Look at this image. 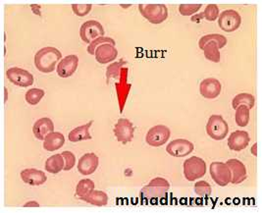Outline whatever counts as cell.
<instances>
[{
  "label": "cell",
  "mask_w": 262,
  "mask_h": 213,
  "mask_svg": "<svg viewBox=\"0 0 262 213\" xmlns=\"http://www.w3.org/2000/svg\"><path fill=\"white\" fill-rule=\"evenodd\" d=\"M139 11L151 24H161L168 18V9L163 4H140Z\"/></svg>",
  "instance_id": "cell-3"
},
{
  "label": "cell",
  "mask_w": 262,
  "mask_h": 213,
  "mask_svg": "<svg viewBox=\"0 0 262 213\" xmlns=\"http://www.w3.org/2000/svg\"><path fill=\"white\" fill-rule=\"evenodd\" d=\"M93 9V5L91 4H73L72 5V10L75 15L79 16V17H84L86 16L89 13L92 11Z\"/></svg>",
  "instance_id": "cell-37"
},
{
  "label": "cell",
  "mask_w": 262,
  "mask_h": 213,
  "mask_svg": "<svg viewBox=\"0 0 262 213\" xmlns=\"http://www.w3.org/2000/svg\"><path fill=\"white\" fill-rule=\"evenodd\" d=\"M127 62L124 59H120L118 62H114L111 65H109L106 70V83H109L111 79H118L121 74V70L124 68V65H126Z\"/></svg>",
  "instance_id": "cell-29"
},
{
  "label": "cell",
  "mask_w": 262,
  "mask_h": 213,
  "mask_svg": "<svg viewBox=\"0 0 262 213\" xmlns=\"http://www.w3.org/2000/svg\"><path fill=\"white\" fill-rule=\"evenodd\" d=\"M6 76L11 83L21 88H28L34 84L33 74L22 68H18V67L9 68L6 72Z\"/></svg>",
  "instance_id": "cell-10"
},
{
  "label": "cell",
  "mask_w": 262,
  "mask_h": 213,
  "mask_svg": "<svg viewBox=\"0 0 262 213\" xmlns=\"http://www.w3.org/2000/svg\"><path fill=\"white\" fill-rule=\"evenodd\" d=\"M201 8V4H182L179 6V12L182 16H192Z\"/></svg>",
  "instance_id": "cell-36"
},
{
  "label": "cell",
  "mask_w": 262,
  "mask_h": 213,
  "mask_svg": "<svg viewBox=\"0 0 262 213\" xmlns=\"http://www.w3.org/2000/svg\"><path fill=\"white\" fill-rule=\"evenodd\" d=\"M103 26L96 20L84 22L80 28V36L83 42L91 44L99 36H104Z\"/></svg>",
  "instance_id": "cell-8"
},
{
  "label": "cell",
  "mask_w": 262,
  "mask_h": 213,
  "mask_svg": "<svg viewBox=\"0 0 262 213\" xmlns=\"http://www.w3.org/2000/svg\"><path fill=\"white\" fill-rule=\"evenodd\" d=\"M204 18V15L203 13H198V14H194L191 16V21L193 23H201L203 21V19Z\"/></svg>",
  "instance_id": "cell-39"
},
{
  "label": "cell",
  "mask_w": 262,
  "mask_h": 213,
  "mask_svg": "<svg viewBox=\"0 0 262 213\" xmlns=\"http://www.w3.org/2000/svg\"><path fill=\"white\" fill-rule=\"evenodd\" d=\"M210 175L215 183L220 187H226L231 183L232 173L226 163L215 161L210 164Z\"/></svg>",
  "instance_id": "cell-9"
},
{
  "label": "cell",
  "mask_w": 262,
  "mask_h": 213,
  "mask_svg": "<svg viewBox=\"0 0 262 213\" xmlns=\"http://www.w3.org/2000/svg\"><path fill=\"white\" fill-rule=\"evenodd\" d=\"M31 8H32L33 12L35 13L36 15L41 16V12H40V5H36V4H33V5H31Z\"/></svg>",
  "instance_id": "cell-40"
},
{
  "label": "cell",
  "mask_w": 262,
  "mask_h": 213,
  "mask_svg": "<svg viewBox=\"0 0 262 213\" xmlns=\"http://www.w3.org/2000/svg\"><path fill=\"white\" fill-rule=\"evenodd\" d=\"M21 178L23 182L30 186H41L43 185L48 177L43 171L35 168H28L21 172Z\"/></svg>",
  "instance_id": "cell-20"
},
{
  "label": "cell",
  "mask_w": 262,
  "mask_h": 213,
  "mask_svg": "<svg viewBox=\"0 0 262 213\" xmlns=\"http://www.w3.org/2000/svg\"><path fill=\"white\" fill-rule=\"evenodd\" d=\"M222 86L215 78H207L200 84V93L206 99H214L221 94Z\"/></svg>",
  "instance_id": "cell-16"
},
{
  "label": "cell",
  "mask_w": 262,
  "mask_h": 213,
  "mask_svg": "<svg viewBox=\"0 0 262 213\" xmlns=\"http://www.w3.org/2000/svg\"><path fill=\"white\" fill-rule=\"evenodd\" d=\"M114 135L117 141L124 144L132 142L134 139L135 128L130 120L126 118H120L114 126Z\"/></svg>",
  "instance_id": "cell-11"
},
{
  "label": "cell",
  "mask_w": 262,
  "mask_h": 213,
  "mask_svg": "<svg viewBox=\"0 0 262 213\" xmlns=\"http://www.w3.org/2000/svg\"><path fill=\"white\" fill-rule=\"evenodd\" d=\"M194 191L201 198H208L211 195V186L206 181H199L194 184Z\"/></svg>",
  "instance_id": "cell-34"
},
{
  "label": "cell",
  "mask_w": 262,
  "mask_h": 213,
  "mask_svg": "<svg viewBox=\"0 0 262 213\" xmlns=\"http://www.w3.org/2000/svg\"><path fill=\"white\" fill-rule=\"evenodd\" d=\"M170 189V183L166 179L156 177L152 179L146 186H144L141 194L142 197L147 200L161 199L166 196L167 191Z\"/></svg>",
  "instance_id": "cell-2"
},
{
  "label": "cell",
  "mask_w": 262,
  "mask_h": 213,
  "mask_svg": "<svg viewBox=\"0 0 262 213\" xmlns=\"http://www.w3.org/2000/svg\"><path fill=\"white\" fill-rule=\"evenodd\" d=\"M78 65H79V57L77 55L72 54L60 60L56 67V71L60 78H63V79L69 78L77 71Z\"/></svg>",
  "instance_id": "cell-14"
},
{
  "label": "cell",
  "mask_w": 262,
  "mask_h": 213,
  "mask_svg": "<svg viewBox=\"0 0 262 213\" xmlns=\"http://www.w3.org/2000/svg\"><path fill=\"white\" fill-rule=\"evenodd\" d=\"M94 121H90L85 125L79 126L69 133L68 139L72 142H82V141H90L93 139L92 135L90 134V128L93 125Z\"/></svg>",
  "instance_id": "cell-23"
},
{
  "label": "cell",
  "mask_w": 262,
  "mask_h": 213,
  "mask_svg": "<svg viewBox=\"0 0 262 213\" xmlns=\"http://www.w3.org/2000/svg\"><path fill=\"white\" fill-rule=\"evenodd\" d=\"M96 59L100 64H108L110 62H113L116 60L118 56V50L112 45L105 44L102 46H99L96 48L95 52Z\"/></svg>",
  "instance_id": "cell-19"
},
{
  "label": "cell",
  "mask_w": 262,
  "mask_h": 213,
  "mask_svg": "<svg viewBox=\"0 0 262 213\" xmlns=\"http://www.w3.org/2000/svg\"><path fill=\"white\" fill-rule=\"evenodd\" d=\"M250 108L246 105H239L236 108L235 120L238 127H246L250 123Z\"/></svg>",
  "instance_id": "cell-28"
},
{
  "label": "cell",
  "mask_w": 262,
  "mask_h": 213,
  "mask_svg": "<svg viewBox=\"0 0 262 213\" xmlns=\"http://www.w3.org/2000/svg\"><path fill=\"white\" fill-rule=\"evenodd\" d=\"M81 201H85L96 206H105L108 203V196L105 191L93 189L84 197L79 198Z\"/></svg>",
  "instance_id": "cell-24"
},
{
  "label": "cell",
  "mask_w": 262,
  "mask_h": 213,
  "mask_svg": "<svg viewBox=\"0 0 262 213\" xmlns=\"http://www.w3.org/2000/svg\"><path fill=\"white\" fill-rule=\"evenodd\" d=\"M95 182L91 179H83L81 180L76 188V196L78 198H82L84 197L85 195H88L90 191H92L93 189H95Z\"/></svg>",
  "instance_id": "cell-30"
},
{
  "label": "cell",
  "mask_w": 262,
  "mask_h": 213,
  "mask_svg": "<svg viewBox=\"0 0 262 213\" xmlns=\"http://www.w3.org/2000/svg\"><path fill=\"white\" fill-rule=\"evenodd\" d=\"M250 135L246 131H235L228 139V146L231 151L241 152L250 144Z\"/></svg>",
  "instance_id": "cell-15"
},
{
  "label": "cell",
  "mask_w": 262,
  "mask_h": 213,
  "mask_svg": "<svg viewBox=\"0 0 262 213\" xmlns=\"http://www.w3.org/2000/svg\"><path fill=\"white\" fill-rule=\"evenodd\" d=\"M171 137V131L164 125H156L150 128L146 134L145 141L147 144L154 147H158L166 143Z\"/></svg>",
  "instance_id": "cell-7"
},
{
  "label": "cell",
  "mask_w": 262,
  "mask_h": 213,
  "mask_svg": "<svg viewBox=\"0 0 262 213\" xmlns=\"http://www.w3.org/2000/svg\"><path fill=\"white\" fill-rule=\"evenodd\" d=\"M34 135L37 140L45 141L49 133L54 132V124L50 118H40L36 121L33 127Z\"/></svg>",
  "instance_id": "cell-21"
},
{
  "label": "cell",
  "mask_w": 262,
  "mask_h": 213,
  "mask_svg": "<svg viewBox=\"0 0 262 213\" xmlns=\"http://www.w3.org/2000/svg\"><path fill=\"white\" fill-rule=\"evenodd\" d=\"M226 164L230 168L231 173H232V178H231L232 184L238 185L247 180V178H248L247 168L242 161H239L236 158H232L227 161Z\"/></svg>",
  "instance_id": "cell-18"
},
{
  "label": "cell",
  "mask_w": 262,
  "mask_h": 213,
  "mask_svg": "<svg viewBox=\"0 0 262 213\" xmlns=\"http://www.w3.org/2000/svg\"><path fill=\"white\" fill-rule=\"evenodd\" d=\"M203 15L204 18L209 22L216 21V19H218L219 17V7L215 4L207 5L203 11Z\"/></svg>",
  "instance_id": "cell-35"
},
{
  "label": "cell",
  "mask_w": 262,
  "mask_h": 213,
  "mask_svg": "<svg viewBox=\"0 0 262 213\" xmlns=\"http://www.w3.org/2000/svg\"><path fill=\"white\" fill-rule=\"evenodd\" d=\"M105 44H109V45H112L115 47L116 42L113 38L111 37H108V36H99L96 38L93 42H91L88 47V53L91 54V55H95V52H96V48H98L99 46H102V45H105Z\"/></svg>",
  "instance_id": "cell-33"
},
{
  "label": "cell",
  "mask_w": 262,
  "mask_h": 213,
  "mask_svg": "<svg viewBox=\"0 0 262 213\" xmlns=\"http://www.w3.org/2000/svg\"><path fill=\"white\" fill-rule=\"evenodd\" d=\"M254 102H255V100H254L253 95L247 94V93H243V94H238L233 98L232 106L234 109H236L239 105H246L251 109L254 106Z\"/></svg>",
  "instance_id": "cell-27"
},
{
  "label": "cell",
  "mask_w": 262,
  "mask_h": 213,
  "mask_svg": "<svg viewBox=\"0 0 262 213\" xmlns=\"http://www.w3.org/2000/svg\"><path fill=\"white\" fill-rule=\"evenodd\" d=\"M251 154L254 156H257V143H254L251 147Z\"/></svg>",
  "instance_id": "cell-42"
},
{
  "label": "cell",
  "mask_w": 262,
  "mask_h": 213,
  "mask_svg": "<svg viewBox=\"0 0 262 213\" xmlns=\"http://www.w3.org/2000/svg\"><path fill=\"white\" fill-rule=\"evenodd\" d=\"M62 59V53L57 48L52 47L39 49L35 55V65L41 73H51L57 67V63Z\"/></svg>",
  "instance_id": "cell-1"
},
{
  "label": "cell",
  "mask_w": 262,
  "mask_h": 213,
  "mask_svg": "<svg viewBox=\"0 0 262 213\" xmlns=\"http://www.w3.org/2000/svg\"><path fill=\"white\" fill-rule=\"evenodd\" d=\"M65 143V137L59 132L49 133L43 141V148L48 152H55Z\"/></svg>",
  "instance_id": "cell-22"
},
{
  "label": "cell",
  "mask_w": 262,
  "mask_h": 213,
  "mask_svg": "<svg viewBox=\"0 0 262 213\" xmlns=\"http://www.w3.org/2000/svg\"><path fill=\"white\" fill-rule=\"evenodd\" d=\"M194 150V145L192 142L185 140L178 139L168 143L166 146V152L171 156L174 157H185L191 154Z\"/></svg>",
  "instance_id": "cell-13"
},
{
  "label": "cell",
  "mask_w": 262,
  "mask_h": 213,
  "mask_svg": "<svg viewBox=\"0 0 262 213\" xmlns=\"http://www.w3.org/2000/svg\"><path fill=\"white\" fill-rule=\"evenodd\" d=\"M206 133L212 140L222 141L229 133L228 123L221 115H211L206 124Z\"/></svg>",
  "instance_id": "cell-4"
},
{
  "label": "cell",
  "mask_w": 262,
  "mask_h": 213,
  "mask_svg": "<svg viewBox=\"0 0 262 213\" xmlns=\"http://www.w3.org/2000/svg\"><path fill=\"white\" fill-rule=\"evenodd\" d=\"M64 166H65L64 157L62 154H54L48 158L46 162L45 168L50 174H57L60 171L64 170Z\"/></svg>",
  "instance_id": "cell-25"
},
{
  "label": "cell",
  "mask_w": 262,
  "mask_h": 213,
  "mask_svg": "<svg viewBox=\"0 0 262 213\" xmlns=\"http://www.w3.org/2000/svg\"><path fill=\"white\" fill-rule=\"evenodd\" d=\"M183 168L185 178L190 182L203 178L206 173L205 161L198 156H192L187 159L183 164Z\"/></svg>",
  "instance_id": "cell-5"
},
{
  "label": "cell",
  "mask_w": 262,
  "mask_h": 213,
  "mask_svg": "<svg viewBox=\"0 0 262 213\" xmlns=\"http://www.w3.org/2000/svg\"><path fill=\"white\" fill-rule=\"evenodd\" d=\"M209 40H215L217 42V45L219 46V48H223L227 45L226 36L219 35V34H210V35H205L203 37H201V39L199 41L200 48L203 49L204 45Z\"/></svg>",
  "instance_id": "cell-32"
},
{
  "label": "cell",
  "mask_w": 262,
  "mask_h": 213,
  "mask_svg": "<svg viewBox=\"0 0 262 213\" xmlns=\"http://www.w3.org/2000/svg\"><path fill=\"white\" fill-rule=\"evenodd\" d=\"M25 207H38L39 203L37 201H31L26 202L24 205Z\"/></svg>",
  "instance_id": "cell-41"
},
{
  "label": "cell",
  "mask_w": 262,
  "mask_h": 213,
  "mask_svg": "<svg viewBox=\"0 0 262 213\" xmlns=\"http://www.w3.org/2000/svg\"><path fill=\"white\" fill-rule=\"evenodd\" d=\"M62 155L64 157V161H65V166H64V171H69L72 170L73 167L76 164V157L75 154L71 152H63Z\"/></svg>",
  "instance_id": "cell-38"
},
{
  "label": "cell",
  "mask_w": 262,
  "mask_h": 213,
  "mask_svg": "<svg viewBox=\"0 0 262 213\" xmlns=\"http://www.w3.org/2000/svg\"><path fill=\"white\" fill-rule=\"evenodd\" d=\"M45 95H46V92L41 89H31L26 93L25 99L30 105H36L40 102V100L42 99Z\"/></svg>",
  "instance_id": "cell-31"
},
{
  "label": "cell",
  "mask_w": 262,
  "mask_h": 213,
  "mask_svg": "<svg viewBox=\"0 0 262 213\" xmlns=\"http://www.w3.org/2000/svg\"><path fill=\"white\" fill-rule=\"evenodd\" d=\"M99 164V158L96 154L89 153L83 155L78 163V170L83 176L92 175L96 172Z\"/></svg>",
  "instance_id": "cell-17"
},
{
  "label": "cell",
  "mask_w": 262,
  "mask_h": 213,
  "mask_svg": "<svg viewBox=\"0 0 262 213\" xmlns=\"http://www.w3.org/2000/svg\"><path fill=\"white\" fill-rule=\"evenodd\" d=\"M219 49H220L219 46L215 40H209L204 45L202 50H203V53L206 59L214 63H219L221 59V54Z\"/></svg>",
  "instance_id": "cell-26"
},
{
  "label": "cell",
  "mask_w": 262,
  "mask_h": 213,
  "mask_svg": "<svg viewBox=\"0 0 262 213\" xmlns=\"http://www.w3.org/2000/svg\"><path fill=\"white\" fill-rule=\"evenodd\" d=\"M242 24V17L237 11L229 9L219 14L218 25L223 32L232 33L237 31Z\"/></svg>",
  "instance_id": "cell-6"
},
{
  "label": "cell",
  "mask_w": 262,
  "mask_h": 213,
  "mask_svg": "<svg viewBox=\"0 0 262 213\" xmlns=\"http://www.w3.org/2000/svg\"><path fill=\"white\" fill-rule=\"evenodd\" d=\"M116 87V94L118 97V103H119L120 112L122 113L125 107V103L127 100V97L130 93L132 84L128 83V68H123L120 74L119 82L115 84Z\"/></svg>",
  "instance_id": "cell-12"
}]
</instances>
